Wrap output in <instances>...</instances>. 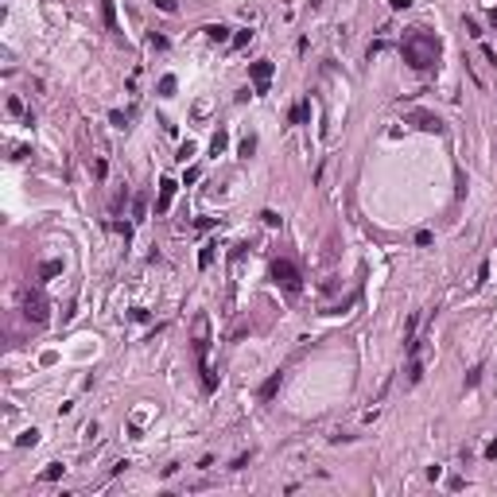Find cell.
Masks as SVG:
<instances>
[{
  "instance_id": "cell-1",
  "label": "cell",
  "mask_w": 497,
  "mask_h": 497,
  "mask_svg": "<svg viewBox=\"0 0 497 497\" xmlns=\"http://www.w3.org/2000/svg\"><path fill=\"white\" fill-rule=\"evenodd\" d=\"M400 51H404V62H408V66L428 70L431 62L439 59V39H435V35H428V31H408Z\"/></svg>"
},
{
  "instance_id": "cell-2",
  "label": "cell",
  "mask_w": 497,
  "mask_h": 497,
  "mask_svg": "<svg viewBox=\"0 0 497 497\" xmlns=\"http://www.w3.org/2000/svg\"><path fill=\"white\" fill-rule=\"evenodd\" d=\"M194 354H198L202 389L214 393V389H218V377H214V365H210V315H198V319H194Z\"/></svg>"
},
{
  "instance_id": "cell-3",
  "label": "cell",
  "mask_w": 497,
  "mask_h": 497,
  "mask_svg": "<svg viewBox=\"0 0 497 497\" xmlns=\"http://www.w3.org/2000/svg\"><path fill=\"white\" fill-rule=\"evenodd\" d=\"M272 280H276L284 291H299V288H303V276H299V268L291 261H276V264H272Z\"/></svg>"
},
{
  "instance_id": "cell-4",
  "label": "cell",
  "mask_w": 497,
  "mask_h": 497,
  "mask_svg": "<svg viewBox=\"0 0 497 497\" xmlns=\"http://www.w3.org/2000/svg\"><path fill=\"white\" fill-rule=\"evenodd\" d=\"M24 315H27V323H47V319H51L43 291H27L24 296Z\"/></svg>"
},
{
  "instance_id": "cell-5",
  "label": "cell",
  "mask_w": 497,
  "mask_h": 497,
  "mask_svg": "<svg viewBox=\"0 0 497 497\" xmlns=\"http://www.w3.org/2000/svg\"><path fill=\"white\" fill-rule=\"evenodd\" d=\"M272 59H261L249 66V74H253V94H268V82H272Z\"/></svg>"
},
{
  "instance_id": "cell-6",
  "label": "cell",
  "mask_w": 497,
  "mask_h": 497,
  "mask_svg": "<svg viewBox=\"0 0 497 497\" xmlns=\"http://www.w3.org/2000/svg\"><path fill=\"white\" fill-rule=\"evenodd\" d=\"M175 191H179V183H175V179H163V183H159L156 214H167V210H171V202H175Z\"/></svg>"
},
{
  "instance_id": "cell-7",
  "label": "cell",
  "mask_w": 497,
  "mask_h": 497,
  "mask_svg": "<svg viewBox=\"0 0 497 497\" xmlns=\"http://www.w3.org/2000/svg\"><path fill=\"white\" fill-rule=\"evenodd\" d=\"M416 124H419V128H428V132H443V121L431 117V113H416Z\"/></svg>"
},
{
  "instance_id": "cell-8",
  "label": "cell",
  "mask_w": 497,
  "mask_h": 497,
  "mask_svg": "<svg viewBox=\"0 0 497 497\" xmlns=\"http://www.w3.org/2000/svg\"><path fill=\"white\" fill-rule=\"evenodd\" d=\"M276 389H280V373H272L268 381L261 384V400H272V396H276Z\"/></svg>"
},
{
  "instance_id": "cell-9",
  "label": "cell",
  "mask_w": 497,
  "mask_h": 497,
  "mask_svg": "<svg viewBox=\"0 0 497 497\" xmlns=\"http://www.w3.org/2000/svg\"><path fill=\"white\" fill-rule=\"evenodd\" d=\"M206 35L214 39V43H226V39H229V27H226V24H210V27H206Z\"/></svg>"
},
{
  "instance_id": "cell-10",
  "label": "cell",
  "mask_w": 497,
  "mask_h": 497,
  "mask_svg": "<svg viewBox=\"0 0 497 497\" xmlns=\"http://www.w3.org/2000/svg\"><path fill=\"white\" fill-rule=\"evenodd\" d=\"M226 144H229V132H226V128H218V136L210 140V152L218 156V152H226Z\"/></svg>"
},
{
  "instance_id": "cell-11",
  "label": "cell",
  "mask_w": 497,
  "mask_h": 497,
  "mask_svg": "<svg viewBox=\"0 0 497 497\" xmlns=\"http://www.w3.org/2000/svg\"><path fill=\"white\" fill-rule=\"evenodd\" d=\"M311 117V101H299L296 109H291V124H299V121H307Z\"/></svg>"
},
{
  "instance_id": "cell-12",
  "label": "cell",
  "mask_w": 497,
  "mask_h": 497,
  "mask_svg": "<svg viewBox=\"0 0 497 497\" xmlns=\"http://www.w3.org/2000/svg\"><path fill=\"white\" fill-rule=\"evenodd\" d=\"M144 214H148V198L140 194V198L132 202V222H144Z\"/></svg>"
},
{
  "instance_id": "cell-13",
  "label": "cell",
  "mask_w": 497,
  "mask_h": 497,
  "mask_svg": "<svg viewBox=\"0 0 497 497\" xmlns=\"http://www.w3.org/2000/svg\"><path fill=\"white\" fill-rule=\"evenodd\" d=\"M62 470H66L62 463H51V466L43 470V482H59V478H62Z\"/></svg>"
},
{
  "instance_id": "cell-14",
  "label": "cell",
  "mask_w": 497,
  "mask_h": 497,
  "mask_svg": "<svg viewBox=\"0 0 497 497\" xmlns=\"http://www.w3.org/2000/svg\"><path fill=\"white\" fill-rule=\"evenodd\" d=\"M214 264V245H202V253H198V268H210Z\"/></svg>"
},
{
  "instance_id": "cell-15",
  "label": "cell",
  "mask_w": 497,
  "mask_h": 497,
  "mask_svg": "<svg viewBox=\"0 0 497 497\" xmlns=\"http://www.w3.org/2000/svg\"><path fill=\"white\" fill-rule=\"evenodd\" d=\"M175 86H179V82H175L171 74H167V78H159V97H171V94H175Z\"/></svg>"
},
{
  "instance_id": "cell-16",
  "label": "cell",
  "mask_w": 497,
  "mask_h": 497,
  "mask_svg": "<svg viewBox=\"0 0 497 497\" xmlns=\"http://www.w3.org/2000/svg\"><path fill=\"white\" fill-rule=\"evenodd\" d=\"M35 439H39V431H35V428H31V431H24V435H20V439H16V443H20V447H31V443H35Z\"/></svg>"
},
{
  "instance_id": "cell-17",
  "label": "cell",
  "mask_w": 497,
  "mask_h": 497,
  "mask_svg": "<svg viewBox=\"0 0 497 497\" xmlns=\"http://www.w3.org/2000/svg\"><path fill=\"white\" fill-rule=\"evenodd\" d=\"M261 222H264V226H280V214H276V210H264Z\"/></svg>"
},
{
  "instance_id": "cell-18",
  "label": "cell",
  "mask_w": 497,
  "mask_h": 497,
  "mask_svg": "<svg viewBox=\"0 0 497 497\" xmlns=\"http://www.w3.org/2000/svg\"><path fill=\"white\" fill-rule=\"evenodd\" d=\"M249 39H253V31H237V35H233V47H245Z\"/></svg>"
},
{
  "instance_id": "cell-19",
  "label": "cell",
  "mask_w": 497,
  "mask_h": 497,
  "mask_svg": "<svg viewBox=\"0 0 497 497\" xmlns=\"http://www.w3.org/2000/svg\"><path fill=\"white\" fill-rule=\"evenodd\" d=\"M191 156H194V144H191V140H187L183 148H179V159H183V163H187V159H191Z\"/></svg>"
},
{
  "instance_id": "cell-20",
  "label": "cell",
  "mask_w": 497,
  "mask_h": 497,
  "mask_svg": "<svg viewBox=\"0 0 497 497\" xmlns=\"http://www.w3.org/2000/svg\"><path fill=\"white\" fill-rule=\"evenodd\" d=\"M109 121H113V128H124V124H128V117H124V113H109Z\"/></svg>"
},
{
  "instance_id": "cell-21",
  "label": "cell",
  "mask_w": 497,
  "mask_h": 497,
  "mask_svg": "<svg viewBox=\"0 0 497 497\" xmlns=\"http://www.w3.org/2000/svg\"><path fill=\"white\" fill-rule=\"evenodd\" d=\"M253 148H256V140H253V136L241 140V156H253Z\"/></svg>"
},
{
  "instance_id": "cell-22",
  "label": "cell",
  "mask_w": 497,
  "mask_h": 497,
  "mask_svg": "<svg viewBox=\"0 0 497 497\" xmlns=\"http://www.w3.org/2000/svg\"><path fill=\"white\" fill-rule=\"evenodd\" d=\"M105 24L117 27V12H113V4H105Z\"/></svg>"
},
{
  "instance_id": "cell-23",
  "label": "cell",
  "mask_w": 497,
  "mask_h": 497,
  "mask_svg": "<svg viewBox=\"0 0 497 497\" xmlns=\"http://www.w3.org/2000/svg\"><path fill=\"white\" fill-rule=\"evenodd\" d=\"M148 43H152V47H159V51H163V47H167V39H163V35H156V31H152V35H148Z\"/></svg>"
},
{
  "instance_id": "cell-24",
  "label": "cell",
  "mask_w": 497,
  "mask_h": 497,
  "mask_svg": "<svg viewBox=\"0 0 497 497\" xmlns=\"http://www.w3.org/2000/svg\"><path fill=\"white\" fill-rule=\"evenodd\" d=\"M486 458H497V439H493V443H486Z\"/></svg>"
},
{
  "instance_id": "cell-25",
  "label": "cell",
  "mask_w": 497,
  "mask_h": 497,
  "mask_svg": "<svg viewBox=\"0 0 497 497\" xmlns=\"http://www.w3.org/2000/svg\"><path fill=\"white\" fill-rule=\"evenodd\" d=\"M156 4H159L163 12H175V0H156Z\"/></svg>"
}]
</instances>
